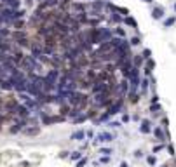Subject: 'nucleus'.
<instances>
[{"mask_svg": "<svg viewBox=\"0 0 176 167\" xmlns=\"http://www.w3.org/2000/svg\"><path fill=\"white\" fill-rule=\"evenodd\" d=\"M91 94H96V92H103V91H108L110 92V89H108V84H106V80H101V78H94L93 82H91Z\"/></svg>", "mask_w": 176, "mask_h": 167, "instance_id": "f257e3e1", "label": "nucleus"}, {"mask_svg": "<svg viewBox=\"0 0 176 167\" xmlns=\"http://www.w3.org/2000/svg\"><path fill=\"white\" fill-rule=\"evenodd\" d=\"M14 115H17L19 118H28V117L31 115V110H30L28 106H24L23 103H17L16 108H14Z\"/></svg>", "mask_w": 176, "mask_h": 167, "instance_id": "f03ea898", "label": "nucleus"}, {"mask_svg": "<svg viewBox=\"0 0 176 167\" xmlns=\"http://www.w3.org/2000/svg\"><path fill=\"white\" fill-rule=\"evenodd\" d=\"M98 31H99L101 44H103V42H108V40L113 37V30H112V28H108V26H98Z\"/></svg>", "mask_w": 176, "mask_h": 167, "instance_id": "7ed1b4c3", "label": "nucleus"}, {"mask_svg": "<svg viewBox=\"0 0 176 167\" xmlns=\"http://www.w3.org/2000/svg\"><path fill=\"white\" fill-rule=\"evenodd\" d=\"M59 75H61V70H58V68H51L44 77H45V80H49V82H52V84H56L58 82V78H59Z\"/></svg>", "mask_w": 176, "mask_h": 167, "instance_id": "20e7f679", "label": "nucleus"}, {"mask_svg": "<svg viewBox=\"0 0 176 167\" xmlns=\"http://www.w3.org/2000/svg\"><path fill=\"white\" fill-rule=\"evenodd\" d=\"M115 139V136L112 134V132H99L98 136H96V141L98 143H110V141H113Z\"/></svg>", "mask_w": 176, "mask_h": 167, "instance_id": "39448f33", "label": "nucleus"}, {"mask_svg": "<svg viewBox=\"0 0 176 167\" xmlns=\"http://www.w3.org/2000/svg\"><path fill=\"white\" fill-rule=\"evenodd\" d=\"M131 63H133V66L141 68V66H143V63H145V58H143L141 54H133V56H131Z\"/></svg>", "mask_w": 176, "mask_h": 167, "instance_id": "423d86ee", "label": "nucleus"}, {"mask_svg": "<svg viewBox=\"0 0 176 167\" xmlns=\"http://www.w3.org/2000/svg\"><path fill=\"white\" fill-rule=\"evenodd\" d=\"M152 17H154V19H162V17H164V7L155 5V7L152 9Z\"/></svg>", "mask_w": 176, "mask_h": 167, "instance_id": "0eeeda50", "label": "nucleus"}, {"mask_svg": "<svg viewBox=\"0 0 176 167\" xmlns=\"http://www.w3.org/2000/svg\"><path fill=\"white\" fill-rule=\"evenodd\" d=\"M126 98H127V101L129 103H133V105H136L138 101H140V92H131V91H127V94H126Z\"/></svg>", "mask_w": 176, "mask_h": 167, "instance_id": "6e6552de", "label": "nucleus"}, {"mask_svg": "<svg viewBox=\"0 0 176 167\" xmlns=\"http://www.w3.org/2000/svg\"><path fill=\"white\" fill-rule=\"evenodd\" d=\"M108 19H110L112 23H115V24H120L122 19H124V16H120L119 12H110V14H108Z\"/></svg>", "mask_w": 176, "mask_h": 167, "instance_id": "1a4fd4ad", "label": "nucleus"}, {"mask_svg": "<svg viewBox=\"0 0 176 167\" xmlns=\"http://www.w3.org/2000/svg\"><path fill=\"white\" fill-rule=\"evenodd\" d=\"M21 132H23V134H26V136H37V134L40 132V129H38V127H35V125H31V127H24Z\"/></svg>", "mask_w": 176, "mask_h": 167, "instance_id": "9d476101", "label": "nucleus"}, {"mask_svg": "<svg viewBox=\"0 0 176 167\" xmlns=\"http://www.w3.org/2000/svg\"><path fill=\"white\" fill-rule=\"evenodd\" d=\"M122 23H124V24H127V26H131V28H138V23H136V19H134L133 16H124Z\"/></svg>", "mask_w": 176, "mask_h": 167, "instance_id": "9b49d317", "label": "nucleus"}, {"mask_svg": "<svg viewBox=\"0 0 176 167\" xmlns=\"http://www.w3.org/2000/svg\"><path fill=\"white\" fill-rule=\"evenodd\" d=\"M10 26H12V30H24L26 23H24V19H14L10 23Z\"/></svg>", "mask_w": 176, "mask_h": 167, "instance_id": "f8f14e48", "label": "nucleus"}, {"mask_svg": "<svg viewBox=\"0 0 176 167\" xmlns=\"http://www.w3.org/2000/svg\"><path fill=\"white\" fill-rule=\"evenodd\" d=\"M2 3H5V5H7L9 9H12V10L21 7V0H3Z\"/></svg>", "mask_w": 176, "mask_h": 167, "instance_id": "ddd939ff", "label": "nucleus"}, {"mask_svg": "<svg viewBox=\"0 0 176 167\" xmlns=\"http://www.w3.org/2000/svg\"><path fill=\"white\" fill-rule=\"evenodd\" d=\"M103 70H105V71H108V73H115V71H117L119 68H117V64H115L113 61H108V63H105Z\"/></svg>", "mask_w": 176, "mask_h": 167, "instance_id": "4468645a", "label": "nucleus"}, {"mask_svg": "<svg viewBox=\"0 0 176 167\" xmlns=\"http://www.w3.org/2000/svg\"><path fill=\"white\" fill-rule=\"evenodd\" d=\"M84 138H86V131H80V129H79V131H75V132L72 134L70 139H73V141H82Z\"/></svg>", "mask_w": 176, "mask_h": 167, "instance_id": "2eb2a0df", "label": "nucleus"}, {"mask_svg": "<svg viewBox=\"0 0 176 167\" xmlns=\"http://www.w3.org/2000/svg\"><path fill=\"white\" fill-rule=\"evenodd\" d=\"M70 105L68 103H63V105H59V115H63V117H68V112H70Z\"/></svg>", "mask_w": 176, "mask_h": 167, "instance_id": "dca6fc26", "label": "nucleus"}, {"mask_svg": "<svg viewBox=\"0 0 176 167\" xmlns=\"http://www.w3.org/2000/svg\"><path fill=\"white\" fill-rule=\"evenodd\" d=\"M140 131H141L143 134H148V132L152 131V127H150V120H143V122H141V127H140Z\"/></svg>", "mask_w": 176, "mask_h": 167, "instance_id": "f3484780", "label": "nucleus"}, {"mask_svg": "<svg viewBox=\"0 0 176 167\" xmlns=\"http://www.w3.org/2000/svg\"><path fill=\"white\" fill-rule=\"evenodd\" d=\"M113 35H115V37H120V38H126V30L117 24V26L113 28Z\"/></svg>", "mask_w": 176, "mask_h": 167, "instance_id": "a211bd4d", "label": "nucleus"}, {"mask_svg": "<svg viewBox=\"0 0 176 167\" xmlns=\"http://www.w3.org/2000/svg\"><path fill=\"white\" fill-rule=\"evenodd\" d=\"M127 42H129V45H131V47H136V45H140V44H141V38L136 35V37H131Z\"/></svg>", "mask_w": 176, "mask_h": 167, "instance_id": "6ab92c4d", "label": "nucleus"}, {"mask_svg": "<svg viewBox=\"0 0 176 167\" xmlns=\"http://www.w3.org/2000/svg\"><path fill=\"white\" fill-rule=\"evenodd\" d=\"M108 162H110V155H103L101 159H98V160L93 162V164H94V166H101V164H108Z\"/></svg>", "mask_w": 176, "mask_h": 167, "instance_id": "aec40b11", "label": "nucleus"}, {"mask_svg": "<svg viewBox=\"0 0 176 167\" xmlns=\"http://www.w3.org/2000/svg\"><path fill=\"white\" fill-rule=\"evenodd\" d=\"M84 120H87V115H86V113H80V115H77V117L73 118V124L77 125V124H82Z\"/></svg>", "mask_w": 176, "mask_h": 167, "instance_id": "412c9836", "label": "nucleus"}, {"mask_svg": "<svg viewBox=\"0 0 176 167\" xmlns=\"http://www.w3.org/2000/svg\"><path fill=\"white\" fill-rule=\"evenodd\" d=\"M154 134H155V138H157L159 141H164V132H162L161 127H155V129H154Z\"/></svg>", "mask_w": 176, "mask_h": 167, "instance_id": "4be33fe9", "label": "nucleus"}, {"mask_svg": "<svg viewBox=\"0 0 176 167\" xmlns=\"http://www.w3.org/2000/svg\"><path fill=\"white\" fill-rule=\"evenodd\" d=\"M175 23H176V17H175V16H171V17L164 19V28H171V26H173Z\"/></svg>", "mask_w": 176, "mask_h": 167, "instance_id": "5701e85b", "label": "nucleus"}, {"mask_svg": "<svg viewBox=\"0 0 176 167\" xmlns=\"http://www.w3.org/2000/svg\"><path fill=\"white\" fill-rule=\"evenodd\" d=\"M161 110H162V108H161L159 103H152V105H150V112H152V113H159Z\"/></svg>", "mask_w": 176, "mask_h": 167, "instance_id": "b1692460", "label": "nucleus"}, {"mask_svg": "<svg viewBox=\"0 0 176 167\" xmlns=\"http://www.w3.org/2000/svg\"><path fill=\"white\" fill-rule=\"evenodd\" d=\"M110 117H112V115H110L108 112H106V113H101V115L98 117V122H108V120H110Z\"/></svg>", "mask_w": 176, "mask_h": 167, "instance_id": "393cba45", "label": "nucleus"}, {"mask_svg": "<svg viewBox=\"0 0 176 167\" xmlns=\"http://www.w3.org/2000/svg\"><path fill=\"white\" fill-rule=\"evenodd\" d=\"M117 12L120 16H129V9L127 7H117Z\"/></svg>", "mask_w": 176, "mask_h": 167, "instance_id": "a878e982", "label": "nucleus"}, {"mask_svg": "<svg viewBox=\"0 0 176 167\" xmlns=\"http://www.w3.org/2000/svg\"><path fill=\"white\" fill-rule=\"evenodd\" d=\"M141 56H143L145 59H148V58H152V51H150V49H143V52H141Z\"/></svg>", "mask_w": 176, "mask_h": 167, "instance_id": "bb28decb", "label": "nucleus"}, {"mask_svg": "<svg viewBox=\"0 0 176 167\" xmlns=\"http://www.w3.org/2000/svg\"><path fill=\"white\" fill-rule=\"evenodd\" d=\"M99 153H101V155H112V153H113V150H112V148H101V150H99Z\"/></svg>", "mask_w": 176, "mask_h": 167, "instance_id": "cd10ccee", "label": "nucleus"}, {"mask_svg": "<svg viewBox=\"0 0 176 167\" xmlns=\"http://www.w3.org/2000/svg\"><path fill=\"white\" fill-rule=\"evenodd\" d=\"M80 157H82V153H80V152H73V153L70 155V159H72V160H75V162H77Z\"/></svg>", "mask_w": 176, "mask_h": 167, "instance_id": "c85d7f7f", "label": "nucleus"}, {"mask_svg": "<svg viewBox=\"0 0 176 167\" xmlns=\"http://www.w3.org/2000/svg\"><path fill=\"white\" fill-rule=\"evenodd\" d=\"M86 164H87V159H82V157H80V159L77 160V167H84Z\"/></svg>", "mask_w": 176, "mask_h": 167, "instance_id": "c756f323", "label": "nucleus"}, {"mask_svg": "<svg viewBox=\"0 0 176 167\" xmlns=\"http://www.w3.org/2000/svg\"><path fill=\"white\" fill-rule=\"evenodd\" d=\"M143 73H145V77H150L152 75V70L148 66H143Z\"/></svg>", "mask_w": 176, "mask_h": 167, "instance_id": "7c9ffc66", "label": "nucleus"}, {"mask_svg": "<svg viewBox=\"0 0 176 167\" xmlns=\"http://www.w3.org/2000/svg\"><path fill=\"white\" fill-rule=\"evenodd\" d=\"M108 125H110V127H113V129H117V127H120L122 124H120V122H108Z\"/></svg>", "mask_w": 176, "mask_h": 167, "instance_id": "2f4dec72", "label": "nucleus"}, {"mask_svg": "<svg viewBox=\"0 0 176 167\" xmlns=\"http://www.w3.org/2000/svg\"><path fill=\"white\" fill-rule=\"evenodd\" d=\"M86 136H87L89 139H93V138H94V131H91V129H89V131L86 132Z\"/></svg>", "mask_w": 176, "mask_h": 167, "instance_id": "473e14b6", "label": "nucleus"}, {"mask_svg": "<svg viewBox=\"0 0 176 167\" xmlns=\"http://www.w3.org/2000/svg\"><path fill=\"white\" fill-rule=\"evenodd\" d=\"M147 160H148V164H150V166H155V162H157V160H155V157H148Z\"/></svg>", "mask_w": 176, "mask_h": 167, "instance_id": "72a5a7b5", "label": "nucleus"}, {"mask_svg": "<svg viewBox=\"0 0 176 167\" xmlns=\"http://www.w3.org/2000/svg\"><path fill=\"white\" fill-rule=\"evenodd\" d=\"M150 103H159V96H157V94H154V96H152V99H150Z\"/></svg>", "mask_w": 176, "mask_h": 167, "instance_id": "f704fd0d", "label": "nucleus"}, {"mask_svg": "<svg viewBox=\"0 0 176 167\" xmlns=\"http://www.w3.org/2000/svg\"><path fill=\"white\" fill-rule=\"evenodd\" d=\"M122 122H129V115H122Z\"/></svg>", "mask_w": 176, "mask_h": 167, "instance_id": "c9c22d12", "label": "nucleus"}, {"mask_svg": "<svg viewBox=\"0 0 176 167\" xmlns=\"http://www.w3.org/2000/svg\"><path fill=\"white\" fill-rule=\"evenodd\" d=\"M120 167H129V166H127L126 162H122V164H120Z\"/></svg>", "mask_w": 176, "mask_h": 167, "instance_id": "e433bc0d", "label": "nucleus"}, {"mask_svg": "<svg viewBox=\"0 0 176 167\" xmlns=\"http://www.w3.org/2000/svg\"><path fill=\"white\" fill-rule=\"evenodd\" d=\"M143 2H147V3H150V2H154V0H143Z\"/></svg>", "mask_w": 176, "mask_h": 167, "instance_id": "4c0bfd02", "label": "nucleus"}, {"mask_svg": "<svg viewBox=\"0 0 176 167\" xmlns=\"http://www.w3.org/2000/svg\"><path fill=\"white\" fill-rule=\"evenodd\" d=\"M175 10H176V3H175Z\"/></svg>", "mask_w": 176, "mask_h": 167, "instance_id": "58836bf2", "label": "nucleus"}, {"mask_svg": "<svg viewBox=\"0 0 176 167\" xmlns=\"http://www.w3.org/2000/svg\"><path fill=\"white\" fill-rule=\"evenodd\" d=\"M164 167H168V166H164Z\"/></svg>", "mask_w": 176, "mask_h": 167, "instance_id": "ea45409f", "label": "nucleus"}]
</instances>
